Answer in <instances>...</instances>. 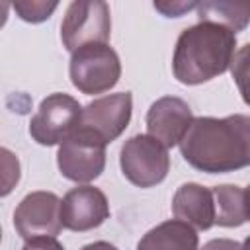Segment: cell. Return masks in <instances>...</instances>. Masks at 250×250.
I'll list each match as a JSON object with an SVG mask.
<instances>
[{
  "mask_svg": "<svg viewBox=\"0 0 250 250\" xmlns=\"http://www.w3.org/2000/svg\"><path fill=\"white\" fill-rule=\"evenodd\" d=\"M184 160L205 174H227L250 166V115L195 117L178 145Z\"/></svg>",
  "mask_w": 250,
  "mask_h": 250,
  "instance_id": "1",
  "label": "cell"
},
{
  "mask_svg": "<svg viewBox=\"0 0 250 250\" xmlns=\"http://www.w3.org/2000/svg\"><path fill=\"white\" fill-rule=\"evenodd\" d=\"M234 53V31L213 21H197L180 33L174 47L172 72L182 84H203L227 72Z\"/></svg>",
  "mask_w": 250,
  "mask_h": 250,
  "instance_id": "2",
  "label": "cell"
},
{
  "mask_svg": "<svg viewBox=\"0 0 250 250\" xmlns=\"http://www.w3.org/2000/svg\"><path fill=\"white\" fill-rule=\"evenodd\" d=\"M68 72L72 86L82 94H104L119 82L121 61L107 43H94L70 55Z\"/></svg>",
  "mask_w": 250,
  "mask_h": 250,
  "instance_id": "3",
  "label": "cell"
},
{
  "mask_svg": "<svg viewBox=\"0 0 250 250\" xmlns=\"http://www.w3.org/2000/svg\"><path fill=\"white\" fill-rule=\"evenodd\" d=\"M123 176L137 188H152L160 184L170 170L168 148L154 137L135 135L125 141L119 152Z\"/></svg>",
  "mask_w": 250,
  "mask_h": 250,
  "instance_id": "4",
  "label": "cell"
},
{
  "mask_svg": "<svg viewBox=\"0 0 250 250\" xmlns=\"http://www.w3.org/2000/svg\"><path fill=\"white\" fill-rule=\"evenodd\" d=\"M111 35V14L105 2H72L61 23V41L66 51L107 43Z\"/></svg>",
  "mask_w": 250,
  "mask_h": 250,
  "instance_id": "5",
  "label": "cell"
},
{
  "mask_svg": "<svg viewBox=\"0 0 250 250\" xmlns=\"http://www.w3.org/2000/svg\"><path fill=\"white\" fill-rule=\"evenodd\" d=\"M82 115V105L68 94L55 92L47 96L35 115L29 121V135L35 143L43 146L61 145L78 127Z\"/></svg>",
  "mask_w": 250,
  "mask_h": 250,
  "instance_id": "6",
  "label": "cell"
},
{
  "mask_svg": "<svg viewBox=\"0 0 250 250\" xmlns=\"http://www.w3.org/2000/svg\"><path fill=\"white\" fill-rule=\"evenodd\" d=\"M57 166L66 180L84 186L104 172L105 143L96 135L76 127V131L59 145Z\"/></svg>",
  "mask_w": 250,
  "mask_h": 250,
  "instance_id": "7",
  "label": "cell"
},
{
  "mask_svg": "<svg viewBox=\"0 0 250 250\" xmlns=\"http://www.w3.org/2000/svg\"><path fill=\"white\" fill-rule=\"evenodd\" d=\"M133 113L131 92H117L109 96L96 98L86 107H82L78 127L96 135L105 145L115 141L129 125Z\"/></svg>",
  "mask_w": 250,
  "mask_h": 250,
  "instance_id": "8",
  "label": "cell"
},
{
  "mask_svg": "<svg viewBox=\"0 0 250 250\" xmlns=\"http://www.w3.org/2000/svg\"><path fill=\"white\" fill-rule=\"evenodd\" d=\"M61 201L53 191L27 193L14 211V227L23 240L35 236H57L62 229Z\"/></svg>",
  "mask_w": 250,
  "mask_h": 250,
  "instance_id": "9",
  "label": "cell"
},
{
  "mask_svg": "<svg viewBox=\"0 0 250 250\" xmlns=\"http://www.w3.org/2000/svg\"><path fill=\"white\" fill-rule=\"evenodd\" d=\"M109 217V203L105 193L94 186H78L66 191L61 201L62 227L74 232H86L100 227Z\"/></svg>",
  "mask_w": 250,
  "mask_h": 250,
  "instance_id": "10",
  "label": "cell"
},
{
  "mask_svg": "<svg viewBox=\"0 0 250 250\" xmlns=\"http://www.w3.org/2000/svg\"><path fill=\"white\" fill-rule=\"evenodd\" d=\"M193 113L188 102L176 96L158 98L146 111V131L150 137L160 141L166 148L182 143L193 123Z\"/></svg>",
  "mask_w": 250,
  "mask_h": 250,
  "instance_id": "11",
  "label": "cell"
},
{
  "mask_svg": "<svg viewBox=\"0 0 250 250\" xmlns=\"http://www.w3.org/2000/svg\"><path fill=\"white\" fill-rule=\"evenodd\" d=\"M172 213L176 219L191 225L197 230L211 229L217 219L213 189L195 182L182 184L174 193Z\"/></svg>",
  "mask_w": 250,
  "mask_h": 250,
  "instance_id": "12",
  "label": "cell"
},
{
  "mask_svg": "<svg viewBox=\"0 0 250 250\" xmlns=\"http://www.w3.org/2000/svg\"><path fill=\"white\" fill-rule=\"evenodd\" d=\"M137 250H199V238L191 225L168 219L152 227L139 240Z\"/></svg>",
  "mask_w": 250,
  "mask_h": 250,
  "instance_id": "13",
  "label": "cell"
},
{
  "mask_svg": "<svg viewBox=\"0 0 250 250\" xmlns=\"http://www.w3.org/2000/svg\"><path fill=\"white\" fill-rule=\"evenodd\" d=\"M213 197H215V209H217L215 225L232 229L248 221L246 193L242 188L234 184H221L213 188Z\"/></svg>",
  "mask_w": 250,
  "mask_h": 250,
  "instance_id": "14",
  "label": "cell"
},
{
  "mask_svg": "<svg viewBox=\"0 0 250 250\" xmlns=\"http://www.w3.org/2000/svg\"><path fill=\"white\" fill-rule=\"evenodd\" d=\"M197 16L236 33L250 23V2H197Z\"/></svg>",
  "mask_w": 250,
  "mask_h": 250,
  "instance_id": "15",
  "label": "cell"
},
{
  "mask_svg": "<svg viewBox=\"0 0 250 250\" xmlns=\"http://www.w3.org/2000/svg\"><path fill=\"white\" fill-rule=\"evenodd\" d=\"M230 74L244 104L250 105V43L242 45L234 53V59L230 62Z\"/></svg>",
  "mask_w": 250,
  "mask_h": 250,
  "instance_id": "16",
  "label": "cell"
},
{
  "mask_svg": "<svg viewBox=\"0 0 250 250\" xmlns=\"http://www.w3.org/2000/svg\"><path fill=\"white\" fill-rule=\"evenodd\" d=\"M57 2H41V0H20V2H14L12 8L16 10V14L23 20V21H29V23H39V21H45L55 10H57Z\"/></svg>",
  "mask_w": 250,
  "mask_h": 250,
  "instance_id": "17",
  "label": "cell"
},
{
  "mask_svg": "<svg viewBox=\"0 0 250 250\" xmlns=\"http://www.w3.org/2000/svg\"><path fill=\"white\" fill-rule=\"evenodd\" d=\"M2 195H8L20 180V162L8 148H2Z\"/></svg>",
  "mask_w": 250,
  "mask_h": 250,
  "instance_id": "18",
  "label": "cell"
},
{
  "mask_svg": "<svg viewBox=\"0 0 250 250\" xmlns=\"http://www.w3.org/2000/svg\"><path fill=\"white\" fill-rule=\"evenodd\" d=\"M154 8L166 18H180L189 10H197V2H154Z\"/></svg>",
  "mask_w": 250,
  "mask_h": 250,
  "instance_id": "19",
  "label": "cell"
},
{
  "mask_svg": "<svg viewBox=\"0 0 250 250\" xmlns=\"http://www.w3.org/2000/svg\"><path fill=\"white\" fill-rule=\"evenodd\" d=\"M21 250H64L55 236H35L23 242Z\"/></svg>",
  "mask_w": 250,
  "mask_h": 250,
  "instance_id": "20",
  "label": "cell"
},
{
  "mask_svg": "<svg viewBox=\"0 0 250 250\" xmlns=\"http://www.w3.org/2000/svg\"><path fill=\"white\" fill-rule=\"evenodd\" d=\"M199 250H244L240 242L230 240V238H213L209 242L203 244V248Z\"/></svg>",
  "mask_w": 250,
  "mask_h": 250,
  "instance_id": "21",
  "label": "cell"
},
{
  "mask_svg": "<svg viewBox=\"0 0 250 250\" xmlns=\"http://www.w3.org/2000/svg\"><path fill=\"white\" fill-rule=\"evenodd\" d=\"M82 250H117V248L105 240H98V242H90V244L82 246Z\"/></svg>",
  "mask_w": 250,
  "mask_h": 250,
  "instance_id": "22",
  "label": "cell"
},
{
  "mask_svg": "<svg viewBox=\"0 0 250 250\" xmlns=\"http://www.w3.org/2000/svg\"><path fill=\"white\" fill-rule=\"evenodd\" d=\"M244 193H246V211H248V221H250V186L244 189Z\"/></svg>",
  "mask_w": 250,
  "mask_h": 250,
  "instance_id": "23",
  "label": "cell"
},
{
  "mask_svg": "<svg viewBox=\"0 0 250 250\" xmlns=\"http://www.w3.org/2000/svg\"><path fill=\"white\" fill-rule=\"evenodd\" d=\"M242 248H244V250H250V236H248V238L242 242Z\"/></svg>",
  "mask_w": 250,
  "mask_h": 250,
  "instance_id": "24",
  "label": "cell"
}]
</instances>
